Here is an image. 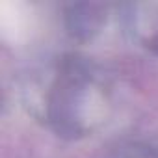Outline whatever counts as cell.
Instances as JSON below:
<instances>
[{"instance_id": "obj_1", "label": "cell", "mask_w": 158, "mask_h": 158, "mask_svg": "<svg viewBox=\"0 0 158 158\" xmlns=\"http://www.w3.org/2000/svg\"><path fill=\"white\" fill-rule=\"evenodd\" d=\"M104 102L95 71L80 58H63L47 93L45 115L61 136L76 138L91 130L95 114Z\"/></svg>"}, {"instance_id": "obj_2", "label": "cell", "mask_w": 158, "mask_h": 158, "mask_svg": "<svg viewBox=\"0 0 158 158\" xmlns=\"http://www.w3.org/2000/svg\"><path fill=\"white\" fill-rule=\"evenodd\" d=\"M128 26L147 50L158 54V6H132Z\"/></svg>"}, {"instance_id": "obj_3", "label": "cell", "mask_w": 158, "mask_h": 158, "mask_svg": "<svg viewBox=\"0 0 158 158\" xmlns=\"http://www.w3.org/2000/svg\"><path fill=\"white\" fill-rule=\"evenodd\" d=\"M71 30L74 34H91L101 24V11L97 6H76L71 15Z\"/></svg>"}]
</instances>
